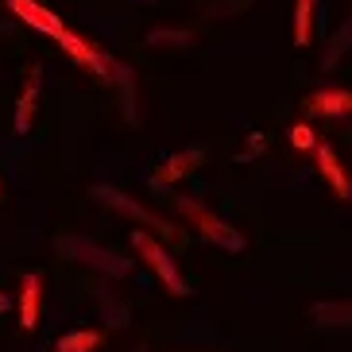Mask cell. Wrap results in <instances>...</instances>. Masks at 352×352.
Segmentation results:
<instances>
[{
	"instance_id": "obj_1",
	"label": "cell",
	"mask_w": 352,
	"mask_h": 352,
	"mask_svg": "<svg viewBox=\"0 0 352 352\" xmlns=\"http://www.w3.org/2000/svg\"><path fill=\"white\" fill-rule=\"evenodd\" d=\"M166 197H170V206L190 221V228H197V236H201V240L217 244L221 252H244V248H248L244 232L232 228L225 217H217L209 206H201V201H194V197H182V194H166Z\"/></svg>"
},
{
	"instance_id": "obj_2",
	"label": "cell",
	"mask_w": 352,
	"mask_h": 352,
	"mask_svg": "<svg viewBox=\"0 0 352 352\" xmlns=\"http://www.w3.org/2000/svg\"><path fill=\"white\" fill-rule=\"evenodd\" d=\"M89 197H94V201H101V206H109V209H116V213H124V217L140 221V225L155 228V236L170 240V244H186V232H182V228H178L175 221H166V217H159L155 209L140 206V201H135L132 194H124V190L97 182V186H89Z\"/></svg>"
},
{
	"instance_id": "obj_3",
	"label": "cell",
	"mask_w": 352,
	"mask_h": 352,
	"mask_svg": "<svg viewBox=\"0 0 352 352\" xmlns=\"http://www.w3.org/2000/svg\"><path fill=\"white\" fill-rule=\"evenodd\" d=\"M54 248L63 252L66 259L82 263V267H94L104 279H124V275H132V259H124L120 252L104 248V244H94V240H85V236H58Z\"/></svg>"
},
{
	"instance_id": "obj_4",
	"label": "cell",
	"mask_w": 352,
	"mask_h": 352,
	"mask_svg": "<svg viewBox=\"0 0 352 352\" xmlns=\"http://www.w3.org/2000/svg\"><path fill=\"white\" fill-rule=\"evenodd\" d=\"M132 248L140 252V259L155 271V279L163 283L175 298H186L190 287H186V279H182V271H178V259L170 256V252H166L163 244L151 236V232H140V228H135V232H132Z\"/></svg>"
},
{
	"instance_id": "obj_5",
	"label": "cell",
	"mask_w": 352,
	"mask_h": 352,
	"mask_svg": "<svg viewBox=\"0 0 352 352\" xmlns=\"http://www.w3.org/2000/svg\"><path fill=\"white\" fill-rule=\"evenodd\" d=\"M201 163H206V151H201V147L175 151V155H166V159H163V166H155V175L147 178V182H151V190H166L170 182H178V178L194 175Z\"/></svg>"
},
{
	"instance_id": "obj_6",
	"label": "cell",
	"mask_w": 352,
	"mask_h": 352,
	"mask_svg": "<svg viewBox=\"0 0 352 352\" xmlns=\"http://www.w3.org/2000/svg\"><path fill=\"white\" fill-rule=\"evenodd\" d=\"M302 109H306L310 116H325V120L352 116V89H341V85H325V89H314V94H306Z\"/></svg>"
},
{
	"instance_id": "obj_7",
	"label": "cell",
	"mask_w": 352,
	"mask_h": 352,
	"mask_svg": "<svg viewBox=\"0 0 352 352\" xmlns=\"http://www.w3.org/2000/svg\"><path fill=\"white\" fill-rule=\"evenodd\" d=\"M314 155H318V175L329 182L333 194L341 197V201H352V178L341 166V155H337L329 144H321V140H318V147H314Z\"/></svg>"
},
{
	"instance_id": "obj_8",
	"label": "cell",
	"mask_w": 352,
	"mask_h": 352,
	"mask_svg": "<svg viewBox=\"0 0 352 352\" xmlns=\"http://www.w3.org/2000/svg\"><path fill=\"white\" fill-rule=\"evenodd\" d=\"M8 12H16L32 32H43V35H51V39H58L63 35V28L66 23L54 16L51 8H43L39 0H8Z\"/></svg>"
},
{
	"instance_id": "obj_9",
	"label": "cell",
	"mask_w": 352,
	"mask_h": 352,
	"mask_svg": "<svg viewBox=\"0 0 352 352\" xmlns=\"http://www.w3.org/2000/svg\"><path fill=\"white\" fill-rule=\"evenodd\" d=\"M43 318V275L39 271H28L20 279V329L32 333Z\"/></svg>"
},
{
	"instance_id": "obj_10",
	"label": "cell",
	"mask_w": 352,
	"mask_h": 352,
	"mask_svg": "<svg viewBox=\"0 0 352 352\" xmlns=\"http://www.w3.org/2000/svg\"><path fill=\"white\" fill-rule=\"evenodd\" d=\"M39 85H43V70H39V66H32V78H28V85H23L20 101H16V135L32 132L35 109H39Z\"/></svg>"
},
{
	"instance_id": "obj_11",
	"label": "cell",
	"mask_w": 352,
	"mask_h": 352,
	"mask_svg": "<svg viewBox=\"0 0 352 352\" xmlns=\"http://www.w3.org/2000/svg\"><path fill=\"white\" fill-rule=\"evenodd\" d=\"M314 321L321 329H352V302L341 298V302H314Z\"/></svg>"
},
{
	"instance_id": "obj_12",
	"label": "cell",
	"mask_w": 352,
	"mask_h": 352,
	"mask_svg": "<svg viewBox=\"0 0 352 352\" xmlns=\"http://www.w3.org/2000/svg\"><path fill=\"white\" fill-rule=\"evenodd\" d=\"M97 302H101L97 310H101V321L109 329H128V318H132V314H128V302H120L109 287L97 290Z\"/></svg>"
},
{
	"instance_id": "obj_13",
	"label": "cell",
	"mask_w": 352,
	"mask_h": 352,
	"mask_svg": "<svg viewBox=\"0 0 352 352\" xmlns=\"http://www.w3.org/2000/svg\"><path fill=\"white\" fill-rule=\"evenodd\" d=\"M101 341H104L101 329H70L54 341V352H94L101 349Z\"/></svg>"
},
{
	"instance_id": "obj_14",
	"label": "cell",
	"mask_w": 352,
	"mask_h": 352,
	"mask_svg": "<svg viewBox=\"0 0 352 352\" xmlns=\"http://www.w3.org/2000/svg\"><path fill=\"white\" fill-rule=\"evenodd\" d=\"M349 51H352V16L337 28V32H333L329 47H325V54H321V70H333V66L341 63Z\"/></svg>"
},
{
	"instance_id": "obj_15",
	"label": "cell",
	"mask_w": 352,
	"mask_h": 352,
	"mask_svg": "<svg viewBox=\"0 0 352 352\" xmlns=\"http://www.w3.org/2000/svg\"><path fill=\"white\" fill-rule=\"evenodd\" d=\"M314 8L318 0H294V47H310L314 43Z\"/></svg>"
},
{
	"instance_id": "obj_16",
	"label": "cell",
	"mask_w": 352,
	"mask_h": 352,
	"mask_svg": "<svg viewBox=\"0 0 352 352\" xmlns=\"http://www.w3.org/2000/svg\"><path fill=\"white\" fill-rule=\"evenodd\" d=\"M194 32L190 28H151L147 32V43L151 47H190Z\"/></svg>"
},
{
	"instance_id": "obj_17",
	"label": "cell",
	"mask_w": 352,
	"mask_h": 352,
	"mask_svg": "<svg viewBox=\"0 0 352 352\" xmlns=\"http://www.w3.org/2000/svg\"><path fill=\"white\" fill-rule=\"evenodd\" d=\"M290 147H294V151H314V147H318V132H314L310 124H294L290 128Z\"/></svg>"
},
{
	"instance_id": "obj_18",
	"label": "cell",
	"mask_w": 352,
	"mask_h": 352,
	"mask_svg": "<svg viewBox=\"0 0 352 352\" xmlns=\"http://www.w3.org/2000/svg\"><path fill=\"white\" fill-rule=\"evenodd\" d=\"M259 151H263V132H252V147H244V151H240V163H244V159H256Z\"/></svg>"
},
{
	"instance_id": "obj_19",
	"label": "cell",
	"mask_w": 352,
	"mask_h": 352,
	"mask_svg": "<svg viewBox=\"0 0 352 352\" xmlns=\"http://www.w3.org/2000/svg\"><path fill=\"white\" fill-rule=\"evenodd\" d=\"M8 310H12V298L4 294V290H0V314H8Z\"/></svg>"
},
{
	"instance_id": "obj_20",
	"label": "cell",
	"mask_w": 352,
	"mask_h": 352,
	"mask_svg": "<svg viewBox=\"0 0 352 352\" xmlns=\"http://www.w3.org/2000/svg\"><path fill=\"white\" fill-rule=\"evenodd\" d=\"M135 352H147V349H135Z\"/></svg>"
},
{
	"instance_id": "obj_21",
	"label": "cell",
	"mask_w": 352,
	"mask_h": 352,
	"mask_svg": "<svg viewBox=\"0 0 352 352\" xmlns=\"http://www.w3.org/2000/svg\"><path fill=\"white\" fill-rule=\"evenodd\" d=\"M0 197H4V194H0Z\"/></svg>"
}]
</instances>
